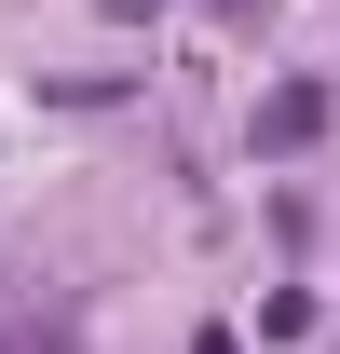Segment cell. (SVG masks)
Listing matches in <instances>:
<instances>
[{
  "instance_id": "2",
  "label": "cell",
  "mask_w": 340,
  "mask_h": 354,
  "mask_svg": "<svg viewBox=\"0 0 340 354\" xmlns=\"http://www.w3.org/2000/svg\"><path fill=\"white\" fill-rule=\"evenodd\" d=\"M205 354H232V341H205Z\"/></svg>"
},
{
  "instance_id": "1",
  "label": "cell",
  "mask_w": 340,
  "mask_h": 354,
  "mask_svg": "<svg viewBox=\"0 0 340 354\" xmlns=\"http://www.w3.org/2000/svg\"><path fill=\"white\" fill-rule=\"evenodd\" d=\"M327 136V82H272L258 95V150H313Z\"/></svg>"
}]
</instances>
